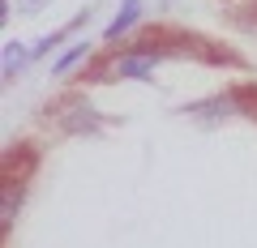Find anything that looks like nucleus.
<instances>
[{
  "mask_svg": "<svg viewBox=\"0 0 257 248\" xmlns=\"http://www.w3.org/2000/svg\"><path fill=\"white\" fill-rule=\"evenodd\" d=\"M155 56L150 52H128L120 56V60H111V77H128V82H146L150 73H155Z\"/></svg>",
  "mask_w": 257,
  "mask_h": 248,
  "instance_id": "obj_1",
  "label": "nucleus"
},
{
  "mask_svg": "<svg viewBox=\"0 0 257 248\" xmlns=\"http://www.w3.org/2000/svg\"><path fill=\"white\" fill-rule=\"evenodd\" d=\"M138 18H142V0H124V5L116 9V18L107 22V30H103V39H107V43H111V39H120V35H124V30L133 26Z\"/></svg>",
  "mask_w": 257,
  "mask_h": 248,
  "instance_id": "obj_2",
  "label": "nucleus"
},
{
  "mask_svg": "<svg viewBox=\"0 0 257 248\" xmlns=\"http://www.w3.org/2000/svg\"><path fill=\"white\" fill-rule=\"evenodd\" d=\"M22 65H26V52H22L18 43H5V77H13Z\"/></svg>",
  "mask_w": 257,
  "mask_h": 248,
  "instance_id": "obj_3",
  "label": "nucleus"
},
{
  "mask_svg": "<svg viewBox=\"0 0 257 248\" xmlns=\"http://www.w3.org/2000/svg\"><path fill=\"white\" fill-rule=\"evenodd\" d=\"M82 56H86V43H77V47H73V52H64V56H60V60H56V73H64V69H73V65H77V60H82Z\"/></svg>",
  "mask_w": 257,
  "mask_h": 248,
  "instance_id": "obj_4",
  "label": "nucleus"
}]
</instances>
